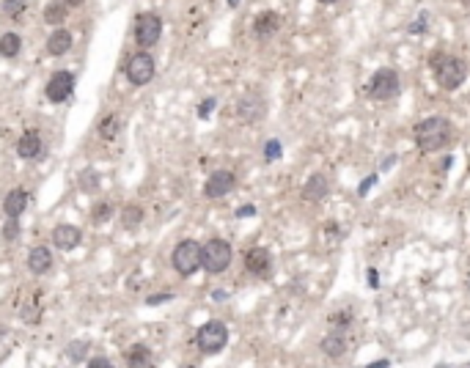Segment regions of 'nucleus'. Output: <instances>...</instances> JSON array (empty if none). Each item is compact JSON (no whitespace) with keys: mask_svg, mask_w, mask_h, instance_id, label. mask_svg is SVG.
I'll list each match as a JSON object with an SVG mask.
<instances>
[{"mask_svg":"<svg viewBox=\"0 0 470 368\" xmlns=\"http://www.w3.org/2000/svg\"><path fill=\"white\" fill-rule=\"evenodd\" d=\"M429 69H432V75H434V80L443 91H457L468 80V63L457 55L443 52V49L429 55Z\"/></svg>","mask_w":470,"mask_h":368,"instance_id":"obj_1","label":"nucleus"},{"mask_svg":"<svg viewBox=\"0 0 470 368\" xmlns=\"http://www.w3.org/2000/svg\"><path fill=\"white\" fill-rule=\"evenodd\" d=\"M451 138H454V127H451L448 118H440V116L423 118L413 130V140H416L421 154H434V151L446 148L451 143Z\"/></svg>","mask_w":470,"mask_h":368,"instance_id":"obj_2","label":"nucleus"},{"mask_svg":"<svg viewBox=\"0 0 470 368\" xmlns=\"http://www.w3.org/2000/svg\"><path fill=\"white\" fill-rule=\"evenodd\" d=\"M234 250L226 239H209L206 245H201V270H206L209 275H220L232 267Z\"/></svg>","mask_w":470,"mask_h":368,"instance_id":"obj_3","label":"nucleus"},{"mask_svg":"<svg viewBox=\"0 0 470 368\" xmlns=\"http://www.w3.org/2000/svg\"><path fill=\"white\" fill-rule=\"evenodd\" d=\"M226 344H229V327L218 319L201 324L195 332V346L201 355H218L226 349Z\"/></svg>","mask_w":470,"mask_h":368,"instance_id":"obj_4","label":"nucleus"},{"mask_svg":"<svg viewBox=\"0 0 470 368\" xmlns=\"http://www.w3.org/2000/svg\"><path fill=\"white\" fill-rule=\"evenodd\" d=\"M171 264H174V270L182 277L195 275V273L201 270V245H198L195 239L179 242V245L174 247V253H171Z\"/></svg>","mask_w":470,"mask_h":368,"instance_id":"obj_5","label":"nucleus"},{"mask_svg":"<svg viewBox=\"0 0 470 368\" xmlns=\"http://www.w3.org/2000/svg\"><path fill=\"white\" fill-rule=\"evenodd\" d=\"M402 91V83H399V75L393 72V69H377L374 75H372V80H369V96L377 99V102H388V99H393L396 93Z\"/></svg>","mask_w":470,"mask_h":368,"instance_id":"obj_6","label":"nucleus"},{"mask_svg":"<svg viewBox=\"0 0 470 368\" xmlns=\"http://www.w3.org/2000/svg\"><path fill=\"white\" fill-rule=\"evenodd\" d=\"M160 36H162V20H160V14H154V11H143L138 14V20H135V42L138 47H154L160 42Z\"/></svg>","mask_w":470,"mask_h":368,"instance_id":"obj_7","label":"nucleus"},{"mask_svg":"<svg viewBox=\"0 0 470 368\" xmlns=\"http://www.w3.org/2000/svg\"><path fill=\"white\" fill-rule=\"evenodd\" d=\"M127 80L132 83V86H146V83H151V77H154V58L143 49V52H135L130 61H127Z\"/></svg>","mask_w":470,"mask_h":368,"instance_id":"obj_8","label":"nucleus"},{"mask_svg":"<svg viewBox=\"0 0 470 368\" xmlns=\"http://www.w3.org/2000/svg\"><path fill=\"white\" fill-rule=\"evenodd\" d=\"M264 113H267V102H264V96L256 91H248L239 102H236V116L245 121V124H256V121H261L264 118Z\"/></svg>","mask_w":470,"mask_h":368,"instance_id":"obj_9","label":"nucleus"},{"mask_svg":"<svg viewBox=\"0 0 470 368\" xmlns=\"http://www.w3.org/2000/svg\"><path fill=\"white\" fill-rule=\"evenodd\" d=\"M72 91H75V75L72 72H55L47 80V86H45V96L52 105L66 102L72 96Z\"/></svg>","mask_w":470,"mask_h":368,"instance_id":"obj_10","label":"nucleus"},{"mask_svg":"<svg viewBox=\"0 0 470 368\" xmlns=\"http://www.w3.org/2000/svg\"><path fill=\"white\" fill-rule=\"evenodd\" d=\"M234 187H236V176L232 171H215V174L206 179V184H204V195L215 201V198L229 195Z\"/></svg>","mask_w":470,"mask_h":368,"instance_id":"obj_11","label":"nucleus"},{"mask_svg":"<svg viewBox=\"0 0 470 368\" xmlns=\"http://www.w3.org/2000/svg\"><path fill=\"white\" fill-rule=\"evenodd\" d=\"M245 270L256 277H267L273 270V256L267 247H250L245 253Z\"/></svg>","mask_w":470,"mask_h":368,"instance_id":"obj_12","label":"nucleus"},{"mask_svg":"<svg viewBox=\"0 0 470 368\" xmlns=\"http://www.w3.org/2000/svg\"><path fill=\"white\" fill-rule=\"evenodd\" d=\"M83 242V231L77 226H69V223H61L52 229V245L58 250H75L77 245Z\"/></svg>","mask_w":470,"mask_h":368,"instance_id":"obj_13","label":"nucleus"},{"mask_svg":"<svg viewBox=\"0 0 470 368\" xmlns=\"http://www.w3.org/2000/svg\"><path fill=\"white\" fill-rule=\"evenodd\" d=\"M330 192V184H328V176L325 174H314V176H308V182L303 187V201H308V204H319V201H325Z\"/></svg>","mask_w":470,"mask_h":368,"instance_id":"obj_14","label":"nucleus"},{"mask_svg":"<svg viewBox=\"0 0 470 368\" xmlns=\"http://www.w3.org/2000/svg\"><path fill=\"white\" fill-rule=\"evenodd\" d=\"M278 28H281V14L278 11H261L253 20V33L259 39H270L273 33H278Z\"/></svg>","mask_w":470,"mask_h":368,"instance_id":"obj_15","label":"nucleus"},{"mask_svg":"<svg viewBox=\"0 0 470 368\" xmlns=\"http://www.w3.org/2000/svg\"><path fill=\"white\" fill-rule=\"evenodd\" d=\"M28 201H31V192L28 190H22V187H17V190H11L8 195H6V201H3V212L8 215V217H22V212L28 209Z\"/></svg>","mask_w":470,"mask_h":368,"instance_id":"obj_16","label":"nucleus"},{"mask_svg":"<svg viewBox=\"0 0 470 368\" xmlns=\"http://www.w3.org/2000/svg\"><path fill=\"white\" fill-rule=\"evenodd\" d=\"M28 270L33 273V275H45L52 270V250H50L47 245H36L33 250H31V256H28Z\"/></svg>","mask_w":470,"mask_h":368,"instance_id":"obj_17","label":"nucleus"},{"mask_svg":"<svg viewBox=\"0 0 470 368\" xmlns=\"http://www.w3.org/2000/svg\"><path fill=\"white\" fill-rule=\"evenodd\" d=\"M17 154H20L22 160H39V157H42V138H39V132L28 130L25 135H20V140H17Z\"/></svg>","mask_w":470,"mask_h":368,"instance_id":"obj_18","label":"nucleus"},{"mask_svg":"<svg viewBox=\"0 0 470 368\" xmlns=\"http://www.w3.org/2000/svg\"><path fill=\"white\" fill-rule=\"evenodd\" d=\"M322 352H325L328 358H333V360L341 358V355L347 352V332H344L341 327H338V330L333 327L328 335L322 338Z\"/></svg>","mask_w":470,"mask_h":368,"instance_id":"obj_19","label":"nucleus"},{"mask_svg":"<svg viewBox=\"0 0 470 368\" xmlns=\"http://www.w3.org/2000/svg\"><path fill=\"white\" fill-rule=\"evenodd\" d=\"M72 42H75V39H72V33H69L66 28H55L47 39V52L52 58H61V55H66V52L72 49Z\"/></svg>","mask_w":470,"mask_h":368,"instance_id":"obj_20","label":"nucleus"},{"mask_svg":"<svg viewBox=\"0 0 470 368\" xmlns=\"http://www.w3.org/2000/svg\"><path fill=\"white\" fill-rule=\"evenodd\" d=\"M124 363L132 368H149L154 360H151V349L149 346H143V344H135V346H130L127 352H124Z\"/></svg>","mask_w":470,"mask_h":368,"instance_id":"obj_21","label":"nucleus"},{"mask_svg":"<svg viewBox=\"0 0 470 368\" xmlns=\"http://www.w3.org/2000/svg\"><path fill=\"white\" fill-rule=\"evenodd\" d=\"M20 49H22V39H20V33L8 31V33H3V36H0V55H3V58H17V55H20Z\"/></svg>","mask_w":470,"mask_h":368,"instance_id":"obj_22","label":"nucleus"},{"mask_svg":"<svg viewBox=\"0 0 470 368\" xmlns=\"http://www.w3.org/2000/svg\"><path fill=\"white\" fill-rule=\"evenodd\" d=\"M66 14H69V6L63 0H55V3H50L47 8H45V22L47 25H63Z\"/></svg>","mask_w":470,"mask_h":368,"instance_id":"obj_23","label":"nucleus"},{"mask_svg":"<svg viewBox=\"0 0 470 368\" xmlns=\"http://www.w3.org/2000/svg\"><path fill=\"white\" fill-rule=\"evenodd\" d=\"M143 223V209L141 206H124V212H121V226L127 231H135L138 226Z\"/></svg>","mask_w":470,"mask_h":368,"instance_id":"obj_24","label":"nucleus"},{"mask_svg":"<svg viewBox=\"0 0 470 368\" xmlns=\"http://www.w3.org/2000/svg\"><path fill=\"white\" fill-rule=\"evenodd\" d=\"M119 130H121V124H119V116H116V113H107V116L99 121V135L105 140H113L119 135Z\"/></svg>","mask_w":470,"mask_h":368,"instance_id":"obj_25","label":"nucleus"},{"mask_svg":"<svg viewBox=\"0 0 470 368\" xmlns=\"http://www.w3.org/2000/svg\"><path fill=\"white\" fill-rule=\"evenodd\" d=\"M89 341H72L66 349H63V355L72 360V363H83L86 360V355H89Z\"/></svg>","mask_w":470,"mask_h":368,"instance_id":"obj_26","label":"nucleus"},{"mask_svg":"<svg viewBox=\"0 0 470 368\" xmlns=\"http://www.w3.org/2000/svg\"><path fill=\"white\" fill-rule=\"evenodd\" d=\"M110 215H113V204L102 201V204H96L94 212H91V223H94V226H102V223L110 220Z\"/></svg>","mask_w":470,"mask_h":368,"instance_id":"obj_27","label":"nucleus"},{"mask_svg":"<svg viewBox=\"0 0 470 368\" xmlns=\"http://www.w3.org/2000/svg\"><path fill=\"white\" fill-rule=\"evenodd\" d=\"M25 0H3V14L8 17V20H17L22 11H25Z\"/></svg>","mask_w":470,"mask_h":368,"instance_id":"obj_28","label":"nucleus"},{"mask_svg":"<svg viewBox=\"0 0 470 368\" xmlns=\"http://www.w3.org/2000/svg\"><path fill=\"white\" fill-rule=\"evenodd\" d=\"M281 154H283V146H281V140L278 138H273V140H267V143H264V160H267V162L281 160Z\"/></svg>","mask_w":470,"mask_h":368,"instance_id":"obj_29","label":"nucleus"},{"mask_svg":"<svg viewBox=\"0 0 470 368\" xmlns=\"http://www.w3.org/2000/svg\"><path fill=\"white\" fill-rule=\"evenodd\" d=\"M20 233H22V229H20L17 217H8V223L3 226V239H6V242H14V239H20Z\"/></svg>","mask_w":470,"mask_h":368,"instance_id":"obj_30","label":"nucleus"},{"mask_svg":"<svg viewBox=\"0 0 470 368\" xmlns=\"http://www.w3.org/2000/svg\"><path fill=\"white\" fill-rule=\"evenodd\" d=\"M80 187H83L86 192H94V190H99V174H94V171L80 174Z\"/></svg>","mask_w":470,"mask_h":368,"instance_id":"obj_31","label":"nucleus"},{"mask_svg":"<svg viewBox=\"0 0 470 368\" xmlns=\"http://www.w3.org/2000/svg\"><path fill=\"white\" fill-rule=\"evenodd\" d=\"M39 319H42V311H39V305H36V302H28V305L22 308V322L36 324Z\"/></svg>","mask_w":470,"mask_h":368,"instance_id":"obj_32","label":"nucleus"},{"mask_svg":"<svg viewBox=\"0 0 470 368\" xmlns=\"http://www.w3.org/2000/svg\"><path fill=\"white\" fill-rule=\"evenodd\" d=\"M426 28H429V17L426 14H421L410 28H407V33H426Z\"/></svg>","mask_w":470,"mask_h":368,"instance_id":"obj_33","label":"nucleus"},{"mask_svg":"<svg viewBox=\"0 0 470 368\" xmlns=\"http://www.w3.org/2000/svg\"><path fill=\"white\" fill-rule=\"evenodd\" d=\"M215 105H218V99H212V96H209V99H204V102H201V107H198V116H201V118H209V116H212V110H215Z\"/></svg>","mask_w":470,"mask_h":368,"instance_id":"obj_34","label":"nucleus"},{"mask_svg":"<svg viewBox=\"0 0 470 368\" xmlns=\"http://www.w3.org/2000/svg\"><path fill=\"white\" fill-rule=\"evenodd\" d=\"M168 300H174L171 291H165V294H151V297H146V305H162V302H168Z\"/></svg>","mask_w":470,"mask_h":368,"instance_id":"obj_35","label":"nucleus"},{"mask_svg":"<svg viewBox=\"0 0 470 368\" xmlns=\"http://www.w3.org/2000/svg\"><path fill=\"white\" fill-rule=\"evenodd\" d=\"M377 179H379L377 174H372V176H366V182H363V184H361V187H358V195L363 198V195H366V192H369V190H372V187H374V184H377Z\"/></svg>","mask_w":470,"mask_h":368,"instance_id":"obj_36","label":"nucleus"},{"mask_svg":"<svg viewBox=\"0 0 470 368\" xmlns=\"http://www.w3.org/2000/svg\"><path fill=\"white\" fill-rule=\"evenodd\" d=\"M113 363L110 360H105V358H91L89 360V368H110Z\"/></svg>","mask_w":470,"mask_h":368,"instance_id":"obj_37","label":"nucleus"},{"mask_svg":"<svg viewBox=\"0 0 470 368\" xmlns=\"http://www.w3.org/2000/svg\"><path fill=\"white\" fill-rule=\"evenodd\" d=\"M256 215V206H239L236 209V217H253Z\"/></svg>","mask_w":470,"mask_h":368,"instance_id":"obj_38","label":"nucleus"},{"mask_svg":"<svg viewBox=\"0 0 470 368\" xmlns=\"http://www.w3.org/2000/svg\"><path fill=\"white\" fill-rule=\"evenodd\" d=\"M369 286H372V289L379 286V275H377V270H369Z\"/></svg>","mask_w":470,"mask_h":368,"instance_id":"obj_39","label":"nucleus"},{"mask_svg":"<svg viewBox=\"0 0 470 368\" xmlns=\"http://www.w3.org/2000/svg\"><path fill=\"white\" fill-rule=\"evenodd\" d=\"M63 3H66V6H69V8H77V6H83V3H86V0H63Z\"/></svg>","mask_w":470,"mask_h":368,"instance_id":"obj_40","label":"nucleus"},{"mask_svg":"<svg viewBox=\"0 0 470 368\" xmlns=\"http://www.w3.org/2000/svg\"><path fill=\"white\" fill-rule=\"evenodd\" d=\"M391 366V360H374V363H372V368H388Z\"/></svg>","mask_w":470,"mask_h":368,"instance_id":"obj_41","label":"nucleus"},{"mask_svg":"<svg viewBox=\"0 0 470 368\" xmlns=\"http://www.w3.org/2000/svg\"><path fill=\"white\" fill-rule=\"evenodd\" d=\"M393 162H396V157H388V160H385V165H382V171H388Z\"/></svg>","mask_w":470,"mask_h":368,"instance_id":"obj_42","label":"nucleus"},{"mask_svg":"<svg viewBox=\"0 0 470 368\" xmlns=\"http://www.w3.org/2000/svg\"><path fill=\"white\" fill-rule=\"evenodd\" d=\"M317 3H325V6H333V3H338V0H317Z\"/></svg>","mask_w":470,"mask_h":368,"instance_id":"obj_43","label":"nucleus"},{"mask_svg":"<svg viewBox=\"0 0 470 368\" xmlns=\"http://www.w3.org/2000/svg\"><path fill=\"white\" fill-rule=\"evenodd\" d=\"M229 6H232V8H236V6H239V0H229Z\"/></svg>","mask_w":470,"mask_h":368,"instance_id":"obj_44","label":"nucleus"},{"mask_svg":"<svg viewBox=\"0 0 470 368\" xmlns=\"http://www.w3.org/2000/svg\"><path fill=\"white\" fill-rule=\"evenodd\" d=\"M462 3H465V6H470V0H462Z\"/></svg>","mask_w":470,"mask_h":368,"instance_id":"obj_45","label":"nucleus"},{"mask_svg":"<svg viewBox=\"0 0 470 368\" xmlns=\"http://www.w3.org/2000/svg\"><path fill=\"white\" fill-rule=\"evenodd\" d=\"M468 291H470V277H468Z\"/></svg>","mask_w":470,"mask_h":368,"instance_id":"obj_46","label":"nucleus"}]
</instances>
